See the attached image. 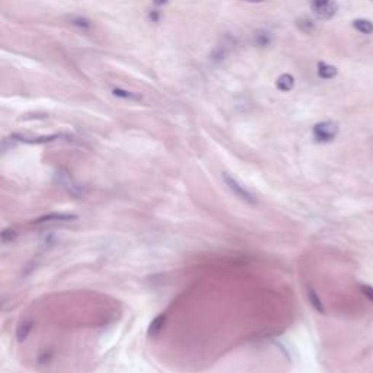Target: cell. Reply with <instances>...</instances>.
I'll return each mask as SVG.
<instances>
[{"label":"cell","instance_id":"obj_3","mask_svg":"<svg viewBox=\"0 0 373 373\" xmlns=\"http://www.w3.org/2000/svg\"><path fill=\"white\" fill-rule=\"evenodd\" d=\"M223 180H225V184L229 186V189L236 195V197H239L242 201H245V203H248L251 206H254L255 204V197L249 192L247 188H244V186H241L233 177H231L229 174H223Z\"/></svg>","mask_w":373,"mask_h":373},{"label":"cell","instance_id":"obj_18","mask_svg":"<svg viewBox=\"0 0 373 373\" xmlns=\"http://www.w3.org/2000/svg\"><path fill=\"white\" fill-rule=\"evenodd\" d=\"M166 1H168V0H153V3H155V4H158V6H161V4H165Z\"/></svg>","mask_w":373,"mask_h":373},{"label":"cell","instance_id":"obj_19","mask_svg":"<svg viewBox=\"0 0 373 373\" xmlns=\"http://www.w3.org/2000/svg\"><path fill=\"white\" fill-rule=\"evenodd\" d=\"M244 1H248V3H261L264 0H244Z\"/></svg>","mask_w":373,"mask_h":373},{"label":"cell","instance_id":"obj_6","mask_svg":"<svg viewBox=\"0 0 373 373\" xmlns=\"http://www.w3.org/2000/svg\"><path fill=\"white\" fill-rule=\"evenodd\" d=\"M276 86H277V89H280L283 92H289L295 86V77L292 74H289V73H284V74L277 77Z\"/></svg>","mask_w":373,"mask_h":373},{"label":"cell","instance_id":"obj_8","mask_svg":"<svg viewBox=\"0 0 373 373\" xmlns=\"http://www.w3.org/2000/svg\"><path fill=\"white\" fill-rule=\"evenodd\" d=\"M353 28L356 31H359L360 34H365V35L373 34V22H371L369 19H363V18L354 19L353 21Z\"/></svg>","mask_w":373,"mask_h":373},{"label":"cell","instance_id":"obj_1","mask_svg":"<svg viewBox=\"0 0 373 373\" xmlns=\"http://www.w3.org/2000/svg\"><path fill=\"white\" fill-rule=\"evenodd\" d=\"M313 137L316 141L319 143H328V141H332L338 131H340V125L337 121H321L318 124L313 125Z\"/></svg>","mask_w":373,"mask_h":373},{"label":"cell","instance_id":"obj_5","mask_svg":"<svg viewBox=\"0 0 373 373\" xmlns=\"http://www.w3.org/2000/svg\"><path fill=\"white\" fill-rule=\"evenodd\" d=\"M57 183L62 186H64L66 191H67L69 194L79 195V186H76V184L70 180L69 174H66L64 171H59V172H57Z\"/></svg>","mask_w":373,"mask_h":373},{"label":"cell","instance_id":"obj_11","mask_svg":"<svg viewBox=\"0 0 373 373\" xmlns=\"http://www.w3.org/2000/svg\"><path fill=\"white\" fill-rule=\"evenodd\" d=\"M308 299H309V303H311L312 308H313L315 311H318L319 313H324V312H325V309H324V303H322L319 295H318L312 287L308 289Z\"/></svg>","mask_w":373,"mask_h":373},{"label":"cell","instance_id":"obj_16","mask_svg":"<svg viewBox=\"0 0 373 373\" xmlns=\"http://www.w3.org/2000/svg\"><path fill=\"white\" fill-rule=\"evenodd\" d=\"M360 290H362V293H363V296L368 299V301H371L373 303V287L371 284H360Z\"/></svg>","mask_w":373,"mask_h":373},{"label":"cell","instance_id":"obj_7","mask_svg":"<svg viewBox=\"0 0 373 373\" xmlns=\"http://www.w3.org/2000/svg\"><path fill=\"white\" fill-rule=\"evenodd\" d=\"M337 73H338V70H337L335 66L324 62L318 63V74H319V77H322V79H332V77L337 76Z\"/></svg>","mask_w":373,"mask_h":373},{"label":"cell","instance_id":"obj_13","mask_svg":"<svg viewBox=\"0 0 373 373\" xmlns=\"http://www.w3.org/2000/svg\"><path fill=\"white\" fill-rule=\"evenodd\" d=\"M255 43L259 47H267L271 43V35L265 31H258L255 34Z\"/></svg>","mask_w":373,"mask_h":373},{"label":"cell","instance_id":"obj_10","mask_svg":"<svg viewBox=\"0 0 373 373\" xmlns=\"http://www.w3.org/2000/svg\"><path fill=\"white\" fill-rule=\"evenodd\" d=\"M32 326H34V324H32V321H29V319H25V321H22V322L19 324V326H18V329H16V338H18L19 343H22V341L29 335Z\"/></svg>","mask_w":373,"mask_h":373},{"label":"cell","instance_id":"obj_12","mask_svg":"<svg viewBox=\"0 0 373 373\" xmlns=\"http://www.w3.org/2000/svg\"><path fill=\"white\" fill-rule=\"evenodd\" d=\"M296 25H298V28H299L302 32H305V34H311L312 31L315 29V23L312 22L309 18H306V16L299 18V19L296 21Z\"/></svg>","mask_w":373,"mask_h":373},{"label":"cell","instance_id":"obj_9","mask_svg":"<svg viewBox=\"0 0 373 373\" xmlns=\"http://www.w3.org/2000/svg\"><path fill=\"white\" fill-rule=\"evenodd\" d=\"M165 321H166V316H165V315H158V316L152 321V324L149 325V329H147L149 335H150V337H156V335L163 329Z\"/></svg>","mask_w":373,"mask_h":373},{"label":"cell","instance_id":"obj_20","mask_svg":"<svg viewBox=\"0 0 373 373\" xmlns=\"http://www.w3.org/2000/svg\"><path fill=\"white\" fill-rule=\"evenodd\" d=\"M372 1H373V0H372Z\"/></svg>","mask_w":373,"mask_h":373},{"label":"cell","instance_id":"obj_2","mask_svg":"<svg viewBox=\"0 0 373 373\" xmlns=\"http://www.w3.org/2000/svg\"><path fill=\"white\" fill-rule=\"evenodd\" d=\"M311 9L318 19L328 21L337 13L338 3L337 0H312Z\"/></svg>","mask_w":373,"mask_h":373},{"label":"cell","instance_id":"obj_15","mask_svg":"<svg viewBox=\"0 0 373 373\" xmlns=\"http://www.w3.org/2000/svg\"><path fill=\"white\" fill-rule=\"evenodd\" d=\"M70 22H71L73 25L79 26V28H89V26H91L89 21L85 19V18H80V16H71V18H70Z\"/></svg>","mask_w":373,"mask_h":373},{"label":"cell","instance_id":"obj_14","mask_svg":"<svg viewBox=\"0 0 373 373\" xmlns=\"http://www.w3.org/2000/svg\"><path fill=\"white\" fill-rule=\"evenodd\" d=\"M113 93L116 96H120V98H124V99H131V101H140L141 99V96L139 93L127 92V91H123V89H114Z\"/></svg>","mask_w":373,"mask_h":373},{"label":"cell","instance_id":"obj_17","mask_svg":"<svg viewBox=\"0 0 373 373\" xmlns=\"http://www.w3.org/2000/svg\"><path fill=\"white\" fill-rule=\"evenodd\" d=\"M158 18H159V13H158V12H156V10H153V12H152V13H150V19H152V21H155V22H156V21H158Z\"/></svg>","mask_w":373,"mask_h":373},{"label":"cell","instance_id":"obj_4","mask_svg":"<svg viewBox=\"0 0 373 373\" xmlns=\"http://www.w3.org/2000/svg\"><path fill=\"white\" fill-rule=\"evenodd\" d=\"M77 216L74 214H69V213H53V214H46L41 216L40 219L34 220V223L37 225H44V223H57V222H70V220H76Z\"/></svg>","mask_w":373,"mask_h":373}]
</instances>
